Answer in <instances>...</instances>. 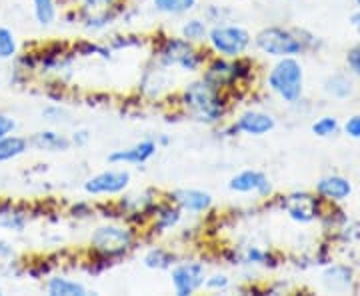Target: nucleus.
<instances>
[{"instance_id":"473e14b6","label":"nucleus","mask_w":360,"mask_h":296,"mask_svg":"<svg viewBox=\"0 0 360 296\" xmlns=\"http://www.w3.org/2000/svg\"><path fill=\"white\" fill-rule=\"evenodd\" d=\"M232 286L231 276L226 272H212V274H206L205 288L208 292H226Z\"/></svg>"},{"instance_id":"e433bc0d","label":"nucleus","mask_w":360,"mask_h":296,"mask_svg":"<svg viewBox=\"0 0 360 296\" xmlns=\"http://www.w3.org/2000/svg\"><path fill=\"white\" fill-rule=\"evenodd\" d=\"M14 258H16V252H14L13 245L6 243V240H0V271L13 266L14 262H16Z\"/></svg>"},{"instance_id":"c756f323","label":"nucleus","mask_w":360,"mask_h":296,"mask_svg":"<svg viewBox=\"0 0 360 296\" xmlns=\"http://www.w3.org/2000/svg\"><path fill=\"white\" fill-rule=\"evenodd\" d=\"M40 116L44 122H49L51 127H63L66 122H70V110L66 108L65 104L51 103L46 104L42 110H40Z\"/></svg>"},{"instance_id":"4be33fe9","label":"nucleus","mask_w":360,"mask_h":296,"mask_svg":"<svg viewBox=\"0 0 360 296\" xmlns=\"http://www.w3.org/2000/svg\"><path fill=\"white\" fill-rule=\"evenodd\" d=\"M352 281H354L352 269H348L345 264H333L322 274V283L326 284V288L333 290V292H345V290H348Z\"/></svg>"},{"instance_id":"b1692460","label":"nucleus","mask_w":360,"mask_h":296,"mask_svg":"<svg viewBox=\"0 0 360 296\" xmlns=\"http://www.w3.org/2000/svg\"><path fill=\"white\" fill-rule=\"evenodd\" d=\"M30 150V144H28V139L26 136H20V134H6L0 139V162H11V160H16L22 155H26Z\"/></svg>"},{"instance_id":"0eeeda50","label":"nucleus","mask_w":360,"mask_h":296,"mask_svg":"<svg viewBox=\"0 0 360 296\" xmlns=\"http://www.w3.org/2000/svg\"><path fill=\"white\" fill-rule=\"evenodd\" d=\"M206 46H208V52H212L214 56L238 58L250 51L252 34L245 26L226 20V22H219V25H210L208 37H206Z\"/></svg>"},{"instance_id":"7c9ffc66","label":"nucleus","mask_w":360,"mask_h":296,"mask_svg":"<svg viewBox=\"0 0 360 296\" xmlns=\"http://www.w3.org/2000/svg\"><path fill=\"white\" fill-rule=\"evenodd\" d=\"M75 54L78 56H101L104 60L112 58V49L108 44H101V42H92V40H82L75 46Z\"/></svg>"},{"instance_id":"9d476101","label":"nucleus","mask_w":360,"mask_h":296,"mask_svg":"<svg viewBox=\"0 0 360 296\" xmlns=\"http://www.w3.org/2000/svg\"><path fill=\"white\" fill-rule=\"evenodd\" d=\"M130 172L127 168H106L84 181V193L89 196H120L130 186Z\"/></svg>"},{"instance_id":"f03ea898","label":"nucleus","mask_w":360,"mask_h":296,"mask_svg":"<svg viewBox=\"0 0 360 296\" xmlns=\"http://www.w3.org/2000/svg\"><path fill=\"white\" fill-rule=\"evenodd\" d=\"M153 58L156 65L165 66L168 70L179 68L180 72L186 75H198L208 60V52L202 49V44H194L180 34H168L156 42Z\"/></svg>"},{"instance_id":"4c0bfd02","label":"nucleus","mask_w":360,"mask_h":296,"mask_svg":"<svg viewBox=\"0 0 360 296\" xmlns=\"http://www.w3.org/2000/svg\"><path fill=\"white\" fill-rule=\"evenodd\" d=\"M70 144L72 146H77V148H84V146H89L90 141H92V132L89 129H75L70 132Z\"/></svg>"},{"instance_id":"c85d7f7f","label":"nucleus","mask_w":360,"mask_h":296,"mask_svg":"<svg viewBox=\"0 0 360 296\" xmlns=\"http://www.w3.org/2000/svg\"><path fill=\"white\" fill-rule=\"evenodd\" d=\"M18 39L8 26L0 25V60H14L18 56Z\"/></svg>"},{"instance_id":"a18cd8bd","label":"nucleus","mask_w":360,"mask_h":296,"mask_svg":"<svg viewBox=\"0 0 360 296\" xmlns=\"http://www.w3.org/2000/svg\"><path fill=\"white\" fill-rule=\"evenodd\" d=\"M0 295H2V284H0Z\"/></svg>"},{"instance_id":"7ed1b4c3","label":"nucleus","mask_w":360,"mask_h":296,"mask_svg":"<svg viewBox=\"0 0 360 296\" xmlns=\"http://www.w3.org/2000/svg\"><path fill=\"white\" fill-rule=\"evenodd\" d=\"M139 232L129 222H104L98 224L89 238L90 252L94 257L116 260L130 255L136 248Z\"/></svg>"},{"instance_id":"ea45409f","label":"nucleus","mask_w":360,"mask_h":296,"mask_svg":"<svg viewBox=\"0 0 360 296\" xmlns=\"http://www.w3.org/2000/svg\"><path fill=\"white\" fill-rule=\"evenodd\" d=\"M16 127H18V122H16V118L13 115L0 112V139L16 132Z\"/></svg>"},{"instance_id":"f704fd0d","label":"nucleus","mask_w":360,"mask_h":296,"mask_svg":"<svg viewBox=\"0 0 360 296\" xmlns=\"http://www.w3.org/2000/svg\"><path fill=\"white\" fill-rule=\"evenodd\" d=\"M106 44L115 52L122 51V49H132V46H142L144 40H142V37H130V34H127V37H112Z\"/></svg>"},{"instance_id":"6ab92c4d","label":"nucleus","mask_w":360,"mask_h":296,"mask_svg":"<svg viewBox=\"0 0 360 296\" xmlns=\"http://www.w3.org/2000/svg\"><path fill=\"white\" fill-rule=\"evenodd\" d=\"M44 292L49 296H86L89 288L86 284L75 281L65 274H52L44 283Z\"/></svg>"},{"instance_id":"423d86ee","label":"nucleus","mask_w":360,"mask_h":296,"mask_svg":"<svg viewBox=\"0 0 360 296\" xmlns=\"http://www.w3.org/2000/svg\"><path fill=\"white\" fill-rule=\"evenodd\" d=\"M266 86L272 94L288 104H296L304 92V70L296 56L278 58L276 65L270 66L266 75Z\"/></svg>"},{"instance_id":"dca6fc26","label":"nucleus","mask_w":360,"mask_h":296,"mask_svg":"<svg viewBox=\"0 0 360 296\" xmlns=\"http://www.w3.org/2000/svg\"><path fill=\"white\" fill-rule=\"evenodd\" d=\"M182 217H184V212L174 202L158 200L155 208H153V212H150V217H148V222L153 226V232L165 234V232L179 229L180 222H182Z\"/></svg>"},{"instance_id":"393cba45","label":"nucleus","mask_w":360,"mask_h":296,"mask_svg":"<svg viewBox=\"0 0 360 296\" xmlns=\"http://www.w3.org/2000/svg\"><path fill=\"white\" fill-rule=\"evenodd\" d=\"M324 91L336 101H347L354 94V82L345 72H335L324 80Z\"/></svg>"},{"instance_id":"5701e85b","label":"nucleus","mask_w":360,"mask_h":296,"mask_svg":"<svg viewBox=\"0 0 360 296\" xmlns=\"http://www.w3.org/2000/svg\"><path fill=\"white\" fill-rule=\"evenodd\" d=\"M26 224H28V214L25 210L16 208L8 200L0 202V229L11 232H25Z\"/></svg>"},{"instance_id":"1a4fd4ad","label":"nucleus","mask_w":360,"mask_h":296,"mask_svg":"<svg viewBox=\"0 0 360 296\" xmlns=\"http://www.w3.org/2000/svg\"><path fill=\"white\" fill-rule=\"evenodd\" d=\"M206 264L202 260H179L170 269V284L176 296H193L205 288Z\"/></svg>"},{"instance_id":"20e7f679","label":"nucleus","mask_w":360,"mask_h":296,"mask_svg":"<svg viewBox=\"0 0 360 296\" xmlns=\"http://www.w3.org/2000/svg\"><path fill=\"white\" fill-rule=\"evenodd\" d=\"M200 77L205 78L210 86L220 92H229L250 82L255 77V63L246 56L238 58H224L212 56L206 60L205 68L200 70Z\"/></svg>"},{"instance_id":"58836bf2","label":"nucleus","mask_w":360,"mask_h":296,"mask_svg":"<svg viewBox=\"0 0 360 296\" xmlns=\"http://www.w3.org/2000/svg\"><path fill=\"white\" fill-rule=\"evenodd\" d=\"M347 66L348 70L354 75V77L360 78V44L352 46L347 54Z\"/></svg>"},{"instance_id":"aec40b11","label":"nucleus","mask_w":360,"mask_h":296,"mask_svg":"<svg viewBox=\"0 0 360 296\" xmlns=\"http://www.w3.org/2000/svg\"><path fill=\"white\" fill-rule=\"evenodd\" d=\"M176 262H179L176 252H172L170 248H165V246H150L142 255V264L148 271H170Z\"/></svg>"},{"instance_id":"39448f33","label":"nucleus","mask_w":360,"mask_h":296,"mask_svg":"<svg viewBox=\"0 0 360 296\" xmlns=\"http://www.w3.org/2000/svg\"><path fill=\"white\" fill-rule=\"evenodd\" d=\"M314 37H310L302 30H292L284 26H266L258 30L252 37V44L266 56L284 58V56H298L309 49Z\"/></svg>"},{"instance_id":"c9c22d12","label":"nucleus","mask_w":360,"mask_h":296,"mask_svg":"<svg viewBox=\"0 0 360 296\" xmlns=\"http://www.w3.org/2000/svg\"><path fill=\"white\" fill-rule=\"evenodd\" d=\"M231 11H226L224 6H219V4H210L206 6L205 11V20L208 25H219V22H226Z\"/></svg>"},{"instance_id":"a19ab883","label":"nucleus","mask_w":360,"mask_h":296,"mask_svg":"<svg viewBox=\"0 0 360 296\" xmlns=\"http://www.w3.org/2000/svg\"><path fill=\"white\" fill-rule=\"evenodd\" d=\"M90 214H92V206L86 200H78L70 206V217L75 219H89Z\"/></svg>"},{"instance_id":"412c9836","label":"nucleus","mask_w":360,"mask_h":296,"mask_svg":"<svg viewBox=\"0 0 360 296\" xmlns=\"http://www.w3.org/2000/svg\"><path fill=\"white\" fill-rule=\"evenodd\" d=\"M141 86L148 98H158V96L162 94V86H170V75H168V68L156 65L155 63V66H153L150 70H146V75H144V78H142Z\"/></svg>"},{"instance_id":"79ce46f5","label":"nucleus","mask_w":360,"mask_h":296,"mask_svg":"<svg viewBox=\"0 0 360 296\" xmlns=\"http://www.w3.org/2000/svg\"><path fill=\"white\" fill-rule=\"evenodd\" d=\"M345 132H347L350 139H360V115L350 116L347 120V124H345Z\"/></svg>"},{"instance_id":"ddd939ff","label":"nucleus","mask_w":360,"mask_h":296,"mask_svg":"<svg viewBox=\"0 0 360 296\" xmlns=\"http://www.w3.org/2000/svg\"><path fill=\"white\" fill-rule=\"evenodd\" d=\"M168 200L179 206L184 214H193V217H200L212 210L214 206V198L208 191L202 188H179L168 194Z\"/></svg>"},{"instance_id":"cd10ccee","label":"nucleus","mask_w":360,"mask_h":296,"mask_svg":"<svg viewBox=\"0 0 360 296\" xmlns=\"http://www.w3.org/2000/svg\"><path fill=\"white\" fill-rule=\"evenodd\" d=\"M32 14L40 26L54 25L58 16V0H32Z\"/></svg>"},{"instance_id":"2eb2a0df","label":"nucleus","mask_w":360,"mask_h":296,"mask_svg":"<svg viewBox=\"0 0 360 296\" xmlns=\"http://www.w3.org/2000/svg\"><path fill=\"white\" fill-rule=\"evenodd\" d=\"M158 142L155 139H144V141L136 142L132 146H127V148H116L110 155L106 156V160L115 167H120V165H134V167H141V165H146L150 158H155L156 153H158Z\"/></svg>"},{"instance_id":"de8ad7c7","label":"nucleus","mask_w":360,"mask_h":296,"mask_svg":"<svg viewBox=\"0 0 360 296\" xmlns=\"http://www.w3.org/2000/svg\"><path fill=\"white\" fill-rule=\"evenodd\" d=\"M0 84H2V78H0Z\"/></svg>"},{"instance_id":"bb28decb","label":"nucleus","mask_w":360,"mask_h":296,"mask_svg":"<svg viewBox=\"0 0 360 296\" xmlns=\"http://www.w3.org/2000/svg\"><path fill=\"white\" fill-rule=\"evenodd\" d=\"M153 8L165 16H186L193 13L198 0H150Z\"/></svg>"},{"instance_id":"f257e3e1","label":"nucleus","mask_w":360,"mask_h":296,"mask_svg":"<svg viewBox=\"0 0 360 296\" xmlns=\"http://www.w3.org/2000/svg\"><path fill=\"white\" fill-rule=\"evenodd\" d=\"M179 106L182 115L205 127H219L229 115L226 92L217 91L202 77L193 78L182 86Z\"/></svg>"},{"instance_id":"72a5a7b5","label":"nucleus","mask_w":360,"mask_h":296,"mask_svg":"<svg viewBox=\"0 0 360 296\" xmlns=\"http://www.w3.org/2000/svg\"><path fill=\"white\" fill-rule=\"evenodd\" d=\"M338 120L335 116H321L314 124H312V132L321 139H328V136H335L338 132Z\"/></svg>"},{"instance_id":"6e6552de","label":"nucleus","mask_w":360,"mask_h":296,"mask_svg":"<svg viewBox=\"0 0 360 296\" xmlns=\"http://www.w3.org/2000/svg\"><path fill=\"white\" fill-rule=\"evenodd\" d=\"M72 11L86 32H103L118 18L122 0H75Z\"/></svg>"},{"instance_id":"a878e982","label":"nucleus","mask_w":360,"mask_h":296,"mask_svg":"<svg viewBox=\"0 0 360 296\" xmlns=\"http://www.w3.org/2000/svg\"><path fill=\"white\" fill-rule=\"evenodd\" d=\"M210 25L205 20V16H191L180 26V37L191 40L194 44H205L208 37Z\"/></svg>"},{"instance_id":"49530a36","label":"nucleus","mask_w":360,"mask_h":296,"mask_svg":"<svg viewBox=\"0 0 360 296\" xmlns=\"http://www.w3.org/2000/svg\"><path fill=\"white\" fill-rule=\"evenodd\" d=\"M356 4H359V6H360V0H356Z\"/></svg>"},{"instance_id":"4468645a","label":"nucleus","mask_w":360,"mask_h":296,"mask_svg":"<svg viewBox=\"0 0 360 296\" xmlns=\"http://www.w3.org/2000/svg\"><path fill=\"white\" fill-rule=\"evenodd\" d=\"M232 129L238 134H245V136H264L272 130L276 129V118L270 115V112H264V110H245L240 115L236 116L231 122Z\"/></svg>"},{"instance_id":"f8f14e48","label":"nucleus","mask_w":360,"mask_h":296,"mask_svg":"<svg viewBox=\"0 0 360 296\" xmlns=\"http://www.w3.org/2000/svg\"><path fill=\"white\" fill-rule=\"evenodd\" d=\"M229 191L236 194H257L258 198H270L272 196V182L270 179L257 168L240 170L229 181Z\"/></svg>"},{"instance_id":"c03bdc74","label":"nucleus","mask_w":360,"mask_h":296,"mask_svg":"<svg viewBox=\"0 0 360 296\" xmlns=\"http://www.w3.org/2000/svg\"><path fill=\"white\" fill-rule=\"evenodd\" d=\"M156 142H158V146H168V144H170V136H167V134H160V136L156 139Z\"/></svg>"},{"instance_id":"9b49d317","label":"nucleus","mask_w":360,"mask_h":296,"mask_svg":"<svg viewBox=\"0 0 360 296\" xmlns=\"http://www.w3.org/2000/svg\"><path fill=\"white\" fill-rule=\"evenodd\" d=\"M319 196L310 193H290L283 196V210L295 220V222H300V224H309V222H314L316 219H321L322 208Z\"/></svg>"},{"instance_id":"37998d69","label":"nucleus","mask_w":360,"mask_h":296,"mask_svg":"<svg viewBox=\"0 0 360 296\" xmlns=\"http://www.w3.org/2000/svg\"><path fill=\"white\" fill-rule=\"evenodd\" d=\"M350 25L354 26V30L360 34V11H356V13L350 16Z\"/></svg>"},{"instance_id":"a211bd4d","label":"nucleus","mask_w":360,"mask_h":296,"mask_svg":"<svg viewBox=\"0 0 360 296\" xmlns=\"http://www.w3.org/2000/svg\"><path fill=\"white\" fill-rule=\"evenodd\" d=\"M316 194L328 202H342L352 194V184L340 174H330L316 182Z\"/></svg>"},{"instance_id":"f3484780","label":"nucleus","mask_w":360,"mask_h":296,"mask_svg":"<svg viewBox=\"0 0 360 296\" xmlns=\"http://www.w3.org/2000/svg\"><path fill=\"white\" fill-rule=\"evenodd\" d=\"M28 144L30 148L40 150V153H66L72 148L68 134L56 129H42L32 132L28 136Z\"/></svg>"},{"instance_id":"2f4dec72","label":"nucleus","mask_w":360,"mask_h":296,"mask_svg":"<svg viewBox=\"0 0 360 296\" xmlns=\"http://www.w3.org/2000/svg\"><path fill=\"white\" fill-rule=\"evenodd\" d=\"M243 262L250 264V266H272V257L270 252L258 248V246H246L245 252H243Z\"/></svg>"}]
</instances>
